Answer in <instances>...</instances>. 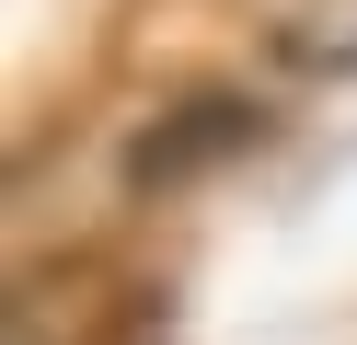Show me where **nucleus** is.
Segmentation results:
<instances>
[{"label": "nucleus", "instance_id": "3", "mask_svg": "<svg viewBox=\"0 0 357 345\" xmlns=\"http://www.w3.org/2000/svg\"><path fill=\"white\" fill-rule=\"evenodd\" d=\"M242 138H254V115H242V104H196V127H185V138H139V161H127V173H139V184H173L185 161L242 150Z\"/></svg>", "mask_w": 357, "mask_h": 345}, {"label": "nucleus", "instance_id": "2", "mask_svg": "<svg viewBox=\"0 0 357 345\" xmlns=\"http://www.w3.org/2000/svg\"><path fill=\"white\" fill-rule=\"evenodd\" d=\"M277 69L300 81H357V0H254Z\"/></svg>", "mask_w": 357, "mask_h": 345}, {"label": "nucleus", "instance_id": "1", "mask_svg": "<svg viewBox=\"0 0 357 345\" xmlns=\"http://www.w3.org/2000/svg\"><path fill=\"white\" fill-rule=\"evenodd\" d=\"M0 345H127V311L104 299V265H35L0 299Z\"/></svg>", "mask_w": 357, "mask_h": 345}]
</instances>
